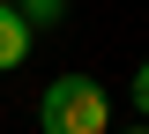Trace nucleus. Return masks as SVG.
Wrapping results in <instances>:
<instances>
[{"label":"nucleus","mask_w":149,"mask_h":134,"mask_svg":"<svg viewBox=\"0 0 149 134\" xmlns=\"http://www.w3.org/2000/svg\"><path fill=\"white\" fill-rule=\"evenodd\" d=\"M30 60V15H22L15 0H0V75Z\"/></svg>","instance_id":"nucleus-2"},{"label":"nucleus","mask_w":149,"mask_h":134,"mask_svg":"<svg viewBox=\"0 0 149 134\" xmlns=\"http://www.w3.org/2000/svg\"><path fill=\"white\" fill-rule=\"evenodd\" d=\"M15 8H22V15H30V30H37V22H45V30H52V22L67 15V0H15Z\"/></svg>","instance_id":"nucleus-3"},{"label":"nucleus","mask_w":149,"mask_h":134,"mask_svg":"<svg viewBox=\"0 0 149 134\" xmlns=\"http://www.w3.org/2000/svg\"><path fill=\"white\" fill-rule=\"evenodd\" d=\"M127 134H149V127H127Z\"/></svg>","instance_id":"nucleus-5"},{"label":"nucleus","mask_w":149,"mask_h":134,"mask_svg":"<svg viewBox=\"0 0 149 134\" xmlns=\"http://www.w3.org/2000/svg\"><path fill=\"white\" fill-rule=\"evenodd\" d=\"M37 127H45V134H112V97H104V82H90V75L45 82Z\"/></svg>","instance_id":"nucleus-1"},{"label":"nucleus","mask_w":149,"mask_h":134,"mask_svg":"<svg viewBox=\"0 0 149 134\" xmlns=\"http://www.w3.org/2000/svg\"><path fill=\"white\" fill-rule=\"evenodd\" d=\"M134 104H142V112H149V60H142V67H134Z\"/></svg>","instance_id":"nucleus-4"}]
</instances>
